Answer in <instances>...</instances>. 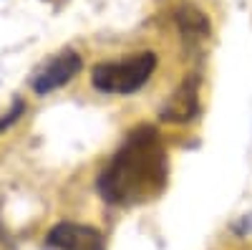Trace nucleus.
<instances>
[{"instance_id": "nucleus-3", "label": "nucleus", "mask_w": 252, "mask_h": 250, "mask_svg": "<svg viewBox=\"0 0 252 250\" xmlns=\"http://www.w3.org/2000/svg\"><path fill=\"white\" fill-rule=\"evenodd\" d=\"M202 116V76L189 73L159 107V121L184 127Z\"/></svg>"}, {"instance_id": "nucleus-6", "label": "nucleus", "mask_w": 252, "mask_h": 250, "mask_svg": "<svg viewBox=\"0 0 252 250\" xmlns=\"http://www.w3.org/2000/svg\"><path fill=\"white\" fill-rule=\"evenodd\" d=\"M174 23H177L179 36L184 38L187 48L192 51H199L212 36V23H209L207 13L199 5L189 3V0H184V3L174 8Z\"/></svg>"}, {"instance_id": "nucleus-7", "label": "nucleus", "mask_w": 252, "mask_h": 250, "mask_svg": "<svg viewBox=\"0 0 252 250\" xmlns=\"http://www.w3.org/2000/svg\"><path fill=\"white\" fill-rule=\"evenodd\" d=\"M26 109H28V107H26L23 99H13V107H10L5 114H0V134H3L5 129H10L13 124L26 114Z\"/></svg>"}, {"instance_id": "nucleus-5", "label": "nucleus", "mask_w": 252, "mask_h": 250, "mask_svg": "<svg viewBox=\"0 0 252 250\" xmlns=\"http://www.w3.org/2000/svg\"><path fill=\"white\" fill-rule=\"evenodd\" d=\"M46 250H106V240L94 225L66 220L48 230Z\"/></svg>"}, {"instance_id": "nucleus-1", "label": "nucleus", "mask_w": 252, "mask_h": 250, "mask_svg": "<svg viewBox=\"0 0 252 250\" xmlns=\"http://www.w3.org/2000/svg\"><path fill=\"white\" fill-rule=\"evenodd\" d=\"M169 182V152L152 124L124 137L96 177V192L114 207H139L157 200Z\"/></svg>"}, {"instance_id": "nucleus-4", "label": "nucleus", "mask_w": 252, "mask_h": 250, "mask_svg": "<svg viewBox=\"0 0 252 250\" xmlns=\"http://www.w3.org/2000/svg\"><path fill=\"white\" fill-rule=\"evenodd\" d=\"M83 69V58L73 48H63L56 56H51L46 64H40V69L31 78V89L38 96H48L58 89H63L66 83H71Z\"/></svg>"}, {"instance_id": "nucleus-2", "label": "nucleus", "mask_w": 252, "mask_h": 250, "mask_svg": "<svg viewBox=\"0 0 252 250\" xmlns=\"http://www.w3.org/2000/svg\"><path fill=\"white\" fill-rule=\"evenodd\" d=\"M159 66L154 51H136L121 58L101 61L91 69V86L106 96H131L152 81Z\"/></svg>"}]
</instances>
